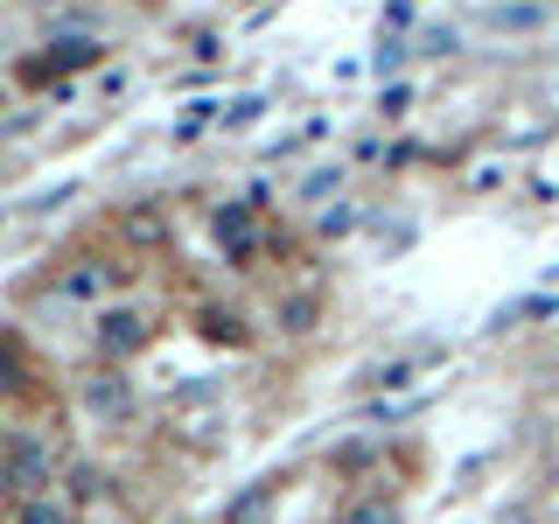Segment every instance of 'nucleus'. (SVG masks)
Segmentation results:
<instances>
[{
    "label": "nucleus",
    "mask_w": 559,
    "mask_h": 524,
    "mask_svg": "<svg viewBox=\"0 0 559 524\" xmlns=\"http://www.w3.org/2000/svg\"><path fill=\"white\" fill-rule=\"evenodd\" d=\"M210 231H217V245L231 259H252L259 252V231H252V210H245V203H224L217 217H210Z\"/></svg>",
    "instance_id": "nucleus-1"
},
{
    "label": "nucleus",
    "mask_w": 559,
    "mask_h": 524,
    "mask_svg": "<svg viewBox=\"0 0 559 524\" xmlns=\"http://www.w3.org/2000/svg\"><path fill=\"white\" fill-rule=\"evenodd\" d=\"M8 468H14V489H43L49 483V448L35 433H14L8 441Z\"/></svg>",
    "instance_id": "nucleus-2"
},
{
    "label": "nucleus",
    "mask_w": 559,
    "mask_h": 524,
    "mask_svg": "<svg viewBox=\"0 0 559 524\" xmlns=\"http://www.w3.org/2000/svg\"><path fill=\"white\" fill-rule=\"evenodd\" d=\"M98 343L112 349V357H127V349L147 343V314H133V308H105V314H98Z\"/></svg>",
    "instance_id": "nucleus-3"
},
{
    "label": "nucleus",
    "mask_w": 559,
    "mask_h": 524,
    "mask_svg": "<svg viewBox=\"0 0 559 524\" xmlns=\"http://www.w3.org/2000/svg\"><path fill=\"white\" fill-rule=\"evenodd\" d=\"M336 524H399V503H392V489H364V497H349Z\"/></svg>",
    "instance_id": "nucleus-4"
},
{
    "label": "nucleus",
    "mask_w": 559,
    "mask_h": 524,
    "mask_svg": "<svg viewBox=\"0 0 559 524\" xmlns=\"http://www.w3.org/2000/svg\"><path fill=\"white\" fill-rule=\"evenodd\" d=\"M280 329H287V336H308L314 329V294H287V301H280Z\"/></svg>",
    "instance_id": "nucleus-5"
},
{
    "label": "nucleus",
    "mask_w": 559,
    "mask_h": 524,
    "mask_svg": "<svg viewBox=\"0 0 559 524\" xmlns=\"http://www.w3.org/2000/svg\"><path fill=\"white\" fill-rule=\"evenodd\" d=\"M22 524H70V503H57V497H28V503H22Z\"/></svg>",
    "instance_id": "nucleus-6"
},
{
    "label": "nucleus",
    "mask_w": 559,
    "mask_h": 524,
    "mask_svg": "<svg viewBox=\"0 0 559 524\" xmlns=\"http://www.w3.org/2000/svg\"><path fill=\"white\" fill-rule=\"evenodd\" d=\"M22 384H28L22 378V343L8 336V343H0V392H22Z\"/></svg>",
    "instance_id": "nucleus-7"
},
{
    "label": "nucleus",
    "mask_w": 559,
    "mask_h": 524,
    "mask_svg": "<svg viewBox=\"0 0 559 524\" xmlns=\"http://www.w3.org/2000/svg\"><path fill=\"white\" fill-rule=\"evenodd\" d=\"M349 224H357V217H349V203H336V210H322V238H343Z\"/></svg>",
    "instance_id": "nucleus-8"
},
{
    "label": "nucleus",
    "mask_w": 559,
    "mask_h": 524,
    "mask_svg": "<svg viewBox=\"0 0 559 524\" xmlns=\"http://www.w3.org/2000/svg\"><path fill=\"white\" fill-rule=\"evenodd\" d=\"M92 57H98V49H92V43H84V35H70V43L57 49V63H92Z\"/></svg>",
    "instance_id": "nucleus-9"
},
{
    "label": "nucleus",
    "mask_w": 559,
    "mask_h": 524,
    "mask_svg": "<svg viewBox=\"0 0 559 524\" xmlns=\"http://www.w3.org/2000/svg\"><path fill=\"white\" fill-rule=\"evenodd\" d=\"M378 105H384V112L399 119V112H406V105H413V92H406V84H384V98H378Z\"/></svg>",
    "instance_id": "nucleus-10"
},
{
    "label": "nucleus",
    "mask_w": 559,
    "mask_h": 524,
    "mask_svg": "<svg viewBox=\"0 0 559 524\" xmlns=\"http://www.w3.org/2000/svg\"><path fill=\"white\" fill-rule=\"evenodd\" d=\"M127 231H133V238H162L168 224H162V217H127Z\"/></svg>",
    "instance_id": "nucleus-11"
},
{
    "label": "nucleus",
    "mask_w": 559,
    "mask_h": 524,
    "mask_svg": "<svg viewBox=\"0 0 559 524\" xmlns=\"http://www.w3.org/2000/svg\"><path fill=\"white\" fill-rule=\"evenodd\" d=\"M14 489V468H8V448H0V497H8Z\"/></svg>",
    "instance_id": "nucleus-12"
}]
</instances>
